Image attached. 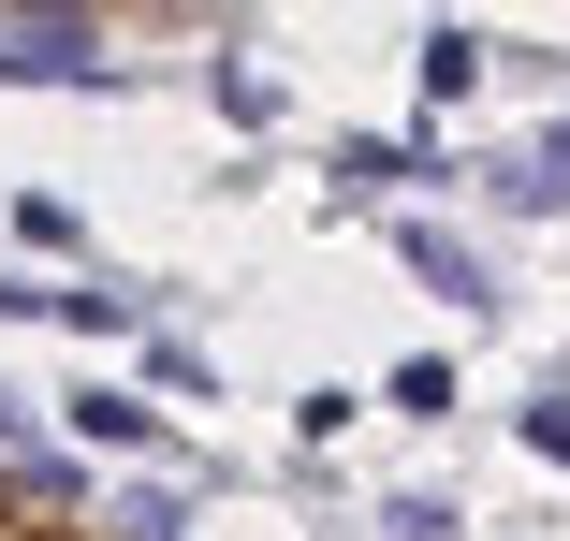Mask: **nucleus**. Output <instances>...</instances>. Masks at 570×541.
<instances>
[{
    "label": "nucleus",
    "mask_w": 570,
    "mask_h": 541,
    "mask_svg": "<svg viewBox=\"0 0 570 541\" xmlns=\"http://www.w3.org/2000/svg\"><path fill=\"white\" fill-rule=\"evenodd\" d=\"M410 278H424V293H453V307H483V293H498V278H483V264H469V249H453V235H439V220H424V235H410Z\"/></svg>",
    "instance_id": "nucleus-2"
},
{
    "label": "nucleus",
    "mask_w": 570,
    "mask_h": 541,
    "mask_svg": "<svg viewBox=\"0 0 570 541\" xmlns=\"http://www.w3.org/2000/svg\"><path fill=\"white\" fill-rule=\"evenodd\" d=\"M0 73H102V30H88V16H16Z\"/></svg>",
    "instance_id": "nucleus-1"
},
{
    "label": "nucleus",
    "mask_w": 570,
    "mask_h": 541,
    "mask_svg": "<svg viewBox=\"0 0 570 541\" xmlns=\"http://www.w3.org/2000/svg\"><path fill=\"white\" fill-rule=\"evenodd\" d=\"M0 440H30V410H16V395H0Z\"/></svg>",
    "instance_id": "nucleus-8"
},
{
    "label": "nucleus",
    "mask_w": 570,
    "mask_h": 541,
    "mask_svg": "<svg viewBox=\"0 0 570 541\" xmlns=\"http://www.w3.org/2000/svg\"><path fill=\"white\" fill-rule=\"evenodd\" d=\"M527 454H556V469H570V395H527Z\"/></svg>",
    "instance_id": "nucleus-6"
},
{
    "label": "nucleus",
    "mask_w": 570,
    "mask_h": 541,
    "mask_svg": "<svg viewBox=\"0 0 570 541\" xmlns=\"http://www.w3.org/2000/svg\"><path fill=\"white\" fill-rule=\"evenodd\" d=\"M381 395H395V410H410V424H439V410H453V366H439V352H410V366H395V381H381Z\"/></svg>",
    "instance_id": "nucleus-4"
},
{
    "label": "nucleus",
    "mask_w": 570,
    "mask_h": 541,
    "mask_svg": "<svg viewBox=\"0 0 570 541\" xmlns=\"http://www.w3.org/2000/svg\"><path fill=\"white\" fill-rule=\"evenodd\" d=\"M381 541H453V512H439V498H395V512H381Z\"/></svg>",
    "instance_id": "nucleus-7"
},
{
    "label": "nucleus",
    "mask_w": 570,
    "mask_h": 541,
    "mask_svg": "<svg viewBox=\"0 0 570 541\" xmlns=\"http://www.w3.org/2000/svg\"><path fill=\"white\" fill-rule=\"evenodd\" d=\"M16 235H30V249H59V264L88 249V220H73V205H59V190H30V205H16Z\"/></svg>",
    "instance_id": "nucleus-5"
},
{
    "label": "nucleus",
    "mask_w": 570,
    "mask_h": 541,
    "mask_svg": "<svg viewBox=\"0 0 570 541\" xmlns=\"http://www.w3.org/2000/svg\"><path fill=\"white\" fill-rule=\"evenodd\" d=\"M336 176H352V190H395V176H410V190H424L439 147H424V132H410V147H336Z\"/></svg>",
    "instance_id": "nucleus-3"
}]
</instances>
